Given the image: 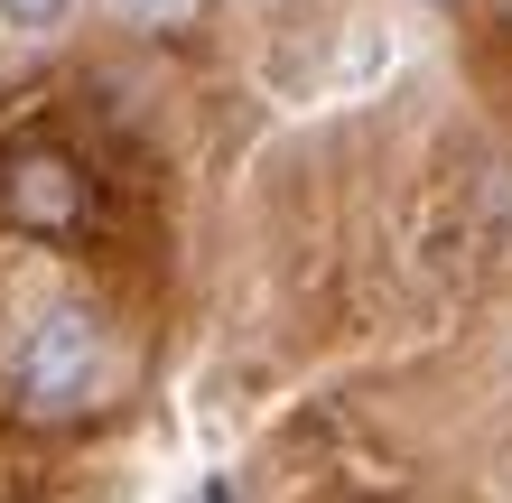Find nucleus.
Listing matches in <instances>:
<instances>
[{"instance_id":"obj_4","label":"nucleus","mask_w":512,"mask_h":503,"mask_svg":"<svg viewBox=\"0 0 512 503\" xmlns=\"http://www.w3.org/2000/svg\"><path fill=\"white\" fill-rule=\"evenodd\" d=\"M112 10H122V19H140V28H168V19H187L196 0H112Z\"/></svg>"},{"instance_id":"obj_2","label":"nucleus","mask_w":512,"mask_h":503,"mask_svg":"<svg viewBox=\"0 0 512 503\" xmlns=\"http://www.w3.org/2000/svg\"><path fill=\"white\" fill-rule=\"evenodd\" d=\"M10 215L28 224V233H66L75 215H84V177H75V159H56V150H28V159H10Z\"/></svg>"},{"instance_id":"obj_1","label":"nucleus","mask_w":512,"mask_h":503,"mask_svg":"<svg viewBox=\"0 0 512 503\" xmlns=\"http://www.w3.org/2000/svg\"><path fill=\"white\" fill-rule=\"evenodd\" d=\"M10 392L28 420H94L122 392V345H112L103 308H84V299L28 308V327L10 345Z\"/></svg>"},{"instance_id":"obj_3","label":"nucleus","mask_w":512,"mask_h":503,"mask_svg":"<svg viewBox=\"0 0 512 503\" xmlns=\"http://www.w3.org/2000/svg\"><path fill=\"white\" fill-rule=\"evenodd\" d=\"M66 19H75V0H0V28L10 38H56Z\"/></svg>"}]
</instances>
